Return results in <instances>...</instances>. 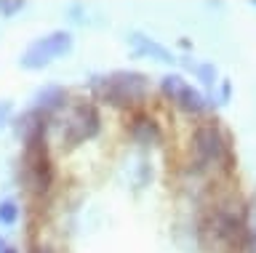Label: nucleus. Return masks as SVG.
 Segmentation results:
<instances>
[{
  "label": "nucleus",
  "instance_id": "nucleus-1",
  "mask_svg": "<svg viewBox=\"0 0 256 253\" xmlns=\"http://www.w3.org/2000/svg\"><path fill=\"white\" fill-rule=\"evenodd\" d=\"M91 88L99 101H107L110 107H142L150 99V80L147 75L134 72V69H115L110 75L94 77Z\"/></svg>",
  "mask_w": 256,
  "mask_h": 253
},
{
  "label": "nucleus",
  "instance_id": "nucleus-2",
  "mask_svg": "<svg viewBox=\"0 0 256 253\" xmlns=\"http://www.w3.org/2000/svg\"><path fill=\"white\" fill-rule=\"evenodd\" d=\"M192 155H195L198 168H230L232 165L230 139L216 120H206L195 128V133H192Z\"/></svg>",
  "mask_w": 256,
  "mask_h": 253
},
{
  "label": "nucleus",
  "instance_id": "nucleus-3",
  "mask_svg": "<svg viewBox=\"0 0 256 253\" xmlns=\"http://www.w3.org/2000/svg\"><path fill=\"white\" fill-rule=\"evenodd\" d=\"M24 179L32 192L46 195L54 184V163L48 157V147H46V133H35V136L24 139Z\"/></svg>",
  "mask_w": 256,
  "mask_h": 253
},
{
  "label": "nucleus",
  "instance_id": "nucleus-4",
  "mask_svg": "<svg viewBox=\"0 0 256 253\" xmlns=\"http://www.w3.org/2000/svg\"><path fill=\"white\" fill-rule=\"evenodd\" d=\"M99 131H102V117L96 104L86 99H75L62 120V144L78 147L83 141L94 139Z\"/></svg>",
  "mask_w": 256,
  "mask_h": 253
},
{
  "label": "nucleus",
  "instance_id": "nucleus-5",
  "mask_svg": "<svg viewBox=\"0 0 256 253\" xmlns=\"http://www.w3.org/2000/svg\"><path fill=\"white\" fill-rule=\"evenodd\" d=\"M72 45H75L72 32H67V29H54V32H48V35L35 37V40L27 45V51L22 53L19 64L24 69H43V67L51 64L54 59L70 53Z\"/></svg>",
  "mask_w": 256,
  "mask_h": 253
},
{
  "label": "nucleus",
  "instance_id": "nucleus-6",
  "mask_svg": "<svg viewBox=\"0 0 256 253\" xmlns=\"http://www.w3.org/2000/svg\"><path fill=\"white\" fill-rule=\"evenodd\" d=\"M160 91L166 93V99H171L179 109H184V112L190 115H198L206 109V99L203 93H200L198 88H192V85L184 80L182 75H163L160 77Z\"/></svg>",
  "mask_w": 256,
  "mask_h": 253
},
{
  "label": "nucleus",
  "instance_id": "nucleus-7",
  "mask_svg": "<svg viewBox=\"0 0 256 253\" xmlns=\"http://www.w3.org/2000/svg\"><path fill=\"white\" fill-rule=\"evenodd\" d=\"M128 43H131V48H134L136 56H150V59L160 61V64H174V61H176V56H174V53L166 48L163 43L152 40V37L142 35V32H131V37H128Z\"/></svg>",
  "mask_w": 256,
  "mask_h": 253
},
{
  "label": "nucleus",
  "instance_id": "nucleus-8",
  "mask_svg": "<svg viewBox=\"0 0 256 253\" xmlns=\"http://www.w3.org/2000/svg\"><path fill=\"white\" fill-rule=\"evenodd\" d=\"M64 104H67V91L59 85H46L35 96V109H40L46 117H54L59 109H64Z\"/></svg>",
  "mask_w": 256,
  "mask_h": 253
},
{
  "label": "nucleus",
  "instance_id": "nucleus-9",
  "mask_svg": "<svg viewBox=\"0 0 256 253\" xmlns=\"http://www.w3.org/2000/svg\"><path fill=\"white\" fill-rule=\"evenodd\" d=\"M19 203L11 200V197H6V200H0V224L3 227H14L16 221H19Z\"/></svg>",
  "mask_w": 256,
  "mask_h": 253
},
{
  "label": "nucleus",
  "instance_id": "nucleus-10",
  "mask_svg": "<svg viewBox=\"0 0 256 253\" xmlns=\"http://www.w3.org/2000/svg\"><path fill=\"white\" fill-rule=\"evenodd\" d=\"M195 72H198V77H200L203 85H208V88L216 85V67L214 64H195Z\"/></svg>",
  "mask_w": 256,
  "mask_h": 253
},
{
  "label": "nucleus",
  "instance_id": "nucleus-11",
  "mask_svg": "<svg viewBox=\"0 0 256 253\" xmlns=\"http://www.w3.org/2000/svg\"><path fill=\"white\" fill-rule=\"evenodd\" d=\"M24 8V3L22 0H0V16H6V19H11L16 16Z\"/></svg>",
  "mask_w": 256,
  "mask_h": 253
},
{
  "label": "nucleus",
  "instance_id": "nucleus-12",
  "mask_svg": "<svg viewBox=\"0 0 256 253\" xmlns=\"http://www.w3.org/2000/svg\"><path fill=\"white\" fill-rule=\"evenodd\" d=\"M11 109H14V104H11L8 99L0 101V128H3V125L8 123V117H11Z\"/></svg>",
  "mask_w": 256,
  "mask_h": 253
},
{
  "label": "nucleus",
  "instance_id": "nucleus-13",
  "mask_svg": "<svg viewBox=\"0 0 256 253\" xmlns=\"http://www.w3.org/2000/svg\"><path fill=\"white\" fill-rule=\"evenodd\" d=\"M32 253H54V248H51V245H35Z\"/></svg>",
  "mask_w": 256,
  "mask_h": 253
},
{
  "label": "nucleus",
  "instance_id": "nucleus-14",
  "mask_svg": "<svg viewBox=\"0 0 256 253\" xmlns=\"http://www.w3.org/2000/svg\"><path fill=\"white\" fill-rule=\"evenodd\" d=\"M6 248H8V243H6V237L0 235V253H6Z\"/></svg>",
  "mask_w": 256,
  "mask_h": 253
},
{
  "label": "nucleus",
  "instance_id": "nucleus-15",
  "mask_svg": "<svg viewBox=\"0 0 256 253\" xmlns=\"http://www.w3.org/2000/svg\"><path fill=\"white\" fill-rule=\"evenodd\" d=\"M251 248H254V253H256V235L251 237Z\"/></svg>",
  "mask_w": 256,
  "mask_h": 253
},
{
  "label": "nucleus",
  "instance_id": "nucleus-16",
  "mask_svg": "<svg viewBox=\"0 0 256 253\" xmlns=\"http://www.w3.org/2000/svg\"><path fill=\"white\" fill-rule=\"evenodd\" d=\"M6 253H19V251H16V248H11V245H8V248H6Z\"/></svg>",
  "mask_w": 256,
  "mask_h": 253
}]
</instances>
